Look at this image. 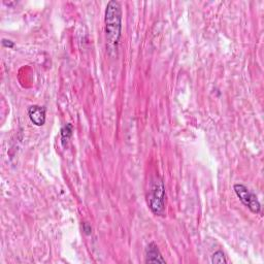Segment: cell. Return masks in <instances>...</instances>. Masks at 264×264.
<instances>
[{"label":"cell","instance_id":"cell-1","mask_svg":"<svg viewBox=\"0 0 264 264\" xmlns=\"http://www.w3.org/2000/svg\"><path fill=\"white\" fill-rule=\"evenodd\" d=\"M106 47L110 55L117 53L122 33V7L120 2L109 1L104 13Z\"/></svg>","mask_w":264,"mask_h":264},{"label":"cell","instance_id":"cell-2","mask_svg":"<svg viewBox=\"0 0 264 264\" xmlns=\"http://www.w3.org/2000/svg\"><path fill=\"white\" fill-rule=\"evenodd\" d=\"M166 191L163 179L155 176L151 179L147 194V202L151 212L156 216H163L165 212Z\"/></svg>","mask_w":264,"mask_h":264},{"label":"cell","instance_id":"cell-3","mask_svg":"<svg viewBox=\"0 0 264 264\" xmlns=\"http://www.w3.org/2000/svg\"><path fill=\"white\" fill-rule=\"evenodd\" d=\"M233 190L236 196L240 198L242 203L246 205L250 211L254 214H259L261 212V204L254 193L250 191L245 185L235 184Z\"/></svg>","mask_w":264,"mask_h":264},{"label":"cell","instance_id":"cell-4","mask_svg":"<svg viewBox=\"0 0 264 264\" xmlns=\"http://www.w3.org/2000/svg\"><path fill=\"white\" fill-rule=\"evenodd\" d=\"M46 107L40 105H31L28 108V116L35 126H43L46 123Z\"/></svg>","mask_w":264,"mask_h":264},{"label":"cell","instance_id":"cell-5","mask_svg":"<svg viewBox=\"0 0 264 264\" xmlns=\"http://www.w3.org/2000/svg\"><path fill=\"white\" fill-rule=\"evenodd\" d=\"M145 257L146 263H166L165 259L163 258L160 250L158 249V246L155 243H150L145 251Z\"/></svg>","mask_w":264,"mask_h":264},{"label":"cell","instance_id":"cell-6","mask_svg":"<svg viewBox=\"0 0 264 264\" xmlns=\"http://www.w3.org/2000/svg\"><path fill=\"white\" fill-rule=\"evenodd\" d=\"M73 125L71 123L65 124L64 126L61 128V140H62V145L65 146V143L72 137L73 135Z\"/></svg>","mask_w":264,"mask_h":264},{"label":"cell","instance_id":"cell-7","mask_svg":"<svg viewBox=\"0 0 264 264\" xmlns=\"http://www.w3.org/2000/svg\"><path fill=\"white\" fill-rule=\"evenodd\" d=\"M212 263H227V259L222 251H217L212 256Z\"/></svg>","mask_w":264,"mask_h":264},{"label":"cell","instance_id":"cell-8","mask_svg":"<svg viewBox=\"0 0 264 264\" xmlns=\"http://www.w3.org/2000/svg\"><path fill=\"white\" fill-rule=\"evenodd\" d=\"M1 44L4 48H8V49H12L13 47H15V43H13V41H11L9 39H5V38L2 39Z\"/></svg>","mask_w":264,"mask_h":264},{"label":"cell","instance_id":"cell-9","mask_svg":"<svg viewBox=\"0 0 264 264\" xmlns=\"http://www.w3.org/2000/svg\"><path fill=\"white\" fill-rule=\"evenodd\" d=\"M83 230H84V232H85L86 235H90L92 233V227H91V225L88 224V223H86V222H85V223H83Z\"/></svg>","mask_w":264,"mask_h":264}]
</instances>
